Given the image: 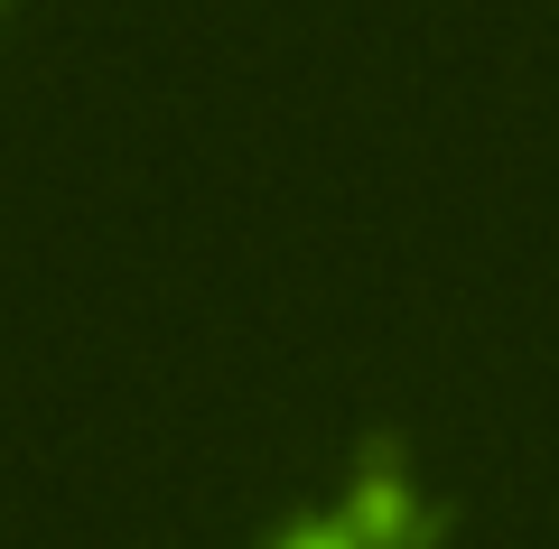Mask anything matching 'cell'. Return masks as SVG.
Masks as SVG:
<instances>
[{
    "instance_id": "2",
    "label": "cell",
    "mask_w": 559,
    "mask_h": 549,
    "mask_svg": "<svg viewBox=\"0 0 559 549\" xmlns=\"http://www.w3.org/2000/svg\"><path fill=\"white\" fill-rule=\"evenodd\" d=\"M261 549H355V540H345V522H336V512H326V522H318V512H299V522H280Z\"/></svg>"
},
{
    "instance_id": "1",
    "label": "cell",
    "mask_w": 559,
    "mask_h": 549,
    "mask_svg": "<svg viewBox=\"0 0 559 549\" xmlns=\"http://www.w3.org/2000/svg\"><path fill=\"white\" fill-rule=\"evenodd\" d=\"M336 522H345V540H355V549H439V540H448V512L411 485V447H401L392 429L364 438L355 485H345Z\"/></svg>"
},
{
    "instance_id": "3",
    "label": "cell",
    "mask_w": 559,
    "mask_h": 549,
    "mask_svg": "<svg viewBox=\"0 0 559 549\" xmlns=\"http://www.w3.org/2000/svg\"><path fill=\"white\" fill-rule=\"evenodd\" d=\"M0 10H10V0H0Z\"/></svg>"
}]
</instances>
